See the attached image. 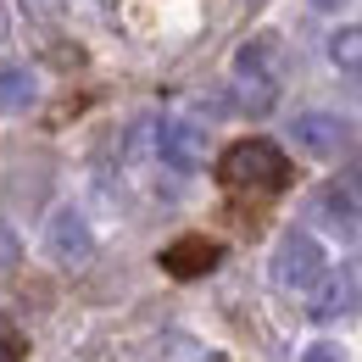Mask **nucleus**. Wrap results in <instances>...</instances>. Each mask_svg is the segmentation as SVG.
Segmentation results:
<instances>
[{
    "mask_svg": "<svg viewBox=\"0 0 362 362\" xmlns=\"http://www.w3.org/2000/svg\"><path fill=\"white\" fill-rule=\"evenodd\" d=\"M218 179L245 195H279L290 184V156L273 139H234L218 162Z\"/></svg>",
    "mask_w": 362,
    "mask_h": 362,
    "instance_id": "nucleus-1",
    "label": "nucleus"
},
{
    "mask_svg": "<svg viewBox=\"0 0 362 362\" xmlns=\"http://www.w3.org/2000/svg\"><path fill=\"white\" fill-rule=\"evenodd\" d=\"M323 268H329L323 245H317L313 234H301V228H290L279 240V251H273V284H284V290H313V284H323Z\"/></svg>",
    "mask_w": 362,
    "mask_h": 362,
    "instance_id": "nucleus-2",
    "label": "nucleus"
},
{
    "mask_svg": "<svg viewBox=\"0 0 362 362\" xmlns=\"http://www.w3.org/2000/svg\"><path fill=\"white\" fill-rule=\"evenodd\" d=\"M156 156H162L173 173H195V168L206 162V129H201L195 117L168 112V117L156 123Z\"/></svg>",
    "mask_w": 362,
    "mask_h": 362,
    "instance_id": "nucleus-3",
    "label": "nucleus"
},
{
    "mask_svg": "<svg viewBox=\"0 0 362 362\" xmlns=\"http://www.w3.org/2000/svg\"><path fill=\"white\" fill-rule=\"evenodd\" d=\"M45 251H50V262H62V268H84V262L95 257V228L84 223V212H78V206L50 212V223H45Z\"/></svg>",
    "mask_w": 362,
    "mask_h": 362,
    "instance_id": "nucleus-4",
    "label": "nucleus"
},
{
    "mask_svg": "<svg viewBox=\"0 0 362 362\" xmlns=\"http://www.w3.org/2000/svg\"><path fill=\"white\" fill-rule=\"evenodd\" d=\"M313 218L329 234H340V240H357L362 234V201H357V189H346V184H323L313 195Z\"/></svg>",
    "mask_w": 362,
    "mask_h": 362,
    "instance_id": "nucleus-5",
    "label": "nucleus"
},
{
    "mask_svg": "<svg viewBox=\"0 0 362 362\" xmlns=\"http://www.w3.org/2000/svg\"><path fill=\"white\" fill-rule=\"evenodd\" d=\"M346 117H334V112H301L296 123H290V139L307 151V156H340L346 151Z\"/></svg>",
    "mask_w": 362,
    "mask_h": 362,
    "instance_id": "nucleus-6",
    "label": "nucleus"
},
{
    "mask_svg": "<svg viewBox=\"0 0 362 362\" xmlns=\"http://www.w3.org/2000/svg\"><path fill=\"white\" fill-rule=\"evenodd\" d=\"M218 262H223V245L206 240V234H184V240H173L162 251V268L173 273V279H201V273H212Z\"/></svg>",
    "mask_w": 362,
    "mask_h": 362,
    "instance_id": "nucleus-7",
    "label": "nucleus"
},
{
    "mask_svg": "<svg viewBox=\"0 0 362 362\" xmlns=\"http://www.w3.org/2000/svg\"><path fill=\"white\" fill-rule=\"evenodd\" d=\"M34 100H40V78H34V67L6 62V67H0V112L11 117V112H28Z\"/></svg>",
    "mask_w": 362,
    "mask_h": 362,
    "instance_id": "nucleus-8",
    "label": "nucleus"
},
{
    "mask_svg": "<svg viewBox=\"0 0 362 362\" xmlns=\"http://www.w3.org/2000/svg\"><path fill=\"white\" fill-rule=\"evenodd\" d=\"M273 56H279V40H273V34L245 40V45L234 50V84H245V78H273Z\"/></svg>",
    "mask_w": 362,
    "mask_h": 362,
    "instance_id": "nucleus-9",
    "label": "nucleus"
},
{
    "mask_svg": "<svg viewBox=\"0 0 362 362\" xmlns=\"http://www.w3.org/2000/svg\"><path fill=\"white\" fill-rule=\"evenodd\" d=\"M317 296H313V317H340V313H351L357 307V284L340 273V279H329V284H313Z\"/></svg>",
    "mask_w": 362,
    "mask_h": 362,
    "instance_id": "nucleus-10",
    "label": "nucleus"
},
{
    "mask_svg": "<svg viewBox=\"0 0 362 362\" xmlns=\"http://www.w3.org/2000/svg\"><path fill=\"white\" fill-rule=\"evenodd\" d=\"M329 62L340 67V73H362V28H334L329 34Z\"/></svg>",
    "mask_w": 362,
    "mask_h": 362,
    "instance_id": "nucleus-11",
    "label": "nucleus"
},
{
    "mask_svg": "<svg viewBox=\"0 0 362 362\" xmlns=\"http://www.w3.org/2000/svg\"><path fill=\"white\" fill-rule=\"evenodd\" d=\"M17 257H23V240H17V228L0 218V273H11V268H17Z\"/></svg>",
    "mask_w": 362,
    "mask_h": 362,
    "instance_id": "nucleus-12",
    "label": "nucleus"
},
{
    "mask_svg": "<svg viewBox=\"0 0 362 362\" xmlns=\"http://www.w3.org/2000/svg\"><path fill=\"white\" fill-rule=\"evenodd\" d=\"M301 362H346V351H340V346H307Z\"/></svg>",
    "mask_w": 362,
    "mask_h": 362,
    "instance_id": "nucleus-13",
    "label": "nucleus"
},
{
    "mask_svg": "<svg viewBox=\"0 0 362 362\" xmlns=\"http://www.w3.org/2000/svg\"><path fill=\"white\" fill-rule=\"evenodd\" d=\"M17 351H23V340H17V334H11L6 323H0V362H11Z\"/></svg>",
    "mask_w": 362,
    "mask_h": 362,
    "instance_id": "nucleus-14",
    "label": "nucleus"
},
{
    "mask_svg": "<svg viewBox=\"0 0 362 362\" xmlns=\"http://www.w3.org/2000/svg\"><path fill=\"white\" fill-rule=\"evenodd\" d=\"M307 6H317V11H340L346 0H307Z\"/></svg>",
    "mask_w": 362,
    "mask_h": 362,
    "instance_id": "nucleus-15",
    "label": "nucleus"
},
{
    "mask_svg": "<svg viewBox=\"0 0 362 362\" xmlns=\"http://www.w3.org/2000/svg\"><path fill=\"white\" fill-rule=\"evenodd\" d=\"M28 6H34V11H56L62 0H28Z\"/></svg>",
    "mask_w": 362,
    "mask_h": 362,
    "instance_id": "nucleus-16",
    "label": "nucleus"
},
{
    "mask_svg": "<svg viewBox=\"0 0 362 362\" xmlns=\"http://www.w3.org/2000/svg\"><path fill=\"white\" fill-rule=\"evenodd\" d=\"M357 184H362V179H357Z\"/></svg>",
    "mask_w": 362,
    "mask_h": 362,
    "instance_id": "nucleus-17",
    "label": "nucleus"
}]
</instances>
